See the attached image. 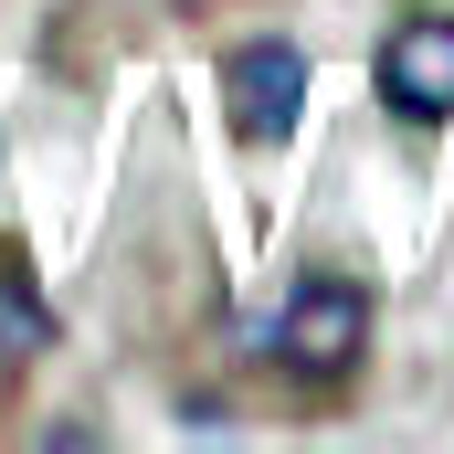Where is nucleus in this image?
<instances>
[{"instance_id":"obj_2","label":"nucleus","mask_w":454,"mask_h":454,"mask_svg":"<svg viewBox=\"0 0 454 454\" xmlns=\"http://www.w3.org/2000/svg\"><path fill=\"white\" fill-rule=\"evenodd\" d=\"M223 106H232V137L243 148H275L307 116V53L296 43H243L223 64Z\"/></svg>"},{"instance_id":"obj_3","label":"nucleus","mask_w":454,"mask_h":454,"mask_svg":"<svg viewBox=\"0 0 454 454\" xmlns=\"http://www.w3.org/2000/svg\"><path fill=\"white\" fill-rule=\"evenodd\" d=\"M380 106L402 127H444L454 116V21H402L380 43Z\"/></svg>"},{"instance_id":"obj_4","label":"nucleus","mask_w":454,"mask_h":454,"mask_svg":"<svg viewBox=\"0 0 454 454\" xmlns=\"http://www.w3.org/2000/svg\"><path fill=\"white\" fill-rule=\"evenodd\" d=\"M43 328H53V317H43L32 275H11V264H0V370H21V359L43 348Z\"/></svg>"},{"instance_id":"obj_1","label":"nucleus","mask_w":454,"mask_h":454,"mask_svg":"<svg viewBox=\"0 0 454 454\" xmlns=\"http://www.w3.org/2000/svg\"><path fill=\"white\" fill-rule=\"evenodd\" d=\"M254 348H264L286 380H348V359L370 348V296H359L348 275H307V286L254 328Z\"/></svg>"}]
</instances>
